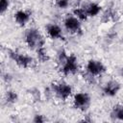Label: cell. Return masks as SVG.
Returning a JSON list of instances; mask_svg holds the SVG:
<instances>
[{
    "label": "cell",
    "mask_w": 123,
    "mask_h": 123,
    "mask_svg": "<svg viewBox=\"0 0 123 123\" xmlns=\"http://www.w3.org/2000/svg\"><path fill=\"white\" fill-rule=\"evenodd\" d=\"M46 119L43 117V115H41V114H36L35 115V117H34V119H33V121L34 122H36V123H42V122H44Z\"/></svg>",
    "instance_id": "cell-18"
},
{
    "label": "cell",
    "mask_w": 123,
    "mask_h": 123,
    "mask_svg": "<svg viewBox=\"0 0 123 123\" xmlns=\"http://www.w3.org/2000/svg\"><path fill=\"white\" fill-rule=\"evenodd\" d=\"M84 8L86 12V14L88 17H95L100 14L102 12V7L96 2H90L86 5H84Z\"/></svg>",
    "instance_id": "cell-11"
},
{
    "label": "cell",
    "mask_w": 123,
    "mask_h": 123,
    "mask_svg": "<svg viewBox=\"0 0 123 123\" xmlns=\"http://www.w3.org/2000/svg\"><path fill=\"white\" fill-rule=\"evenodd\" d=\"M111 114L114 119L119 120V121H123V105L117 104V105L113 106Z\"/></svg>",
    "instance_id": "cell-13"
},
{
    "label": "cell",
    "mask_w": 123,
    "mask_h": 123,
    "mask_svg": "<svg viewBox=\"0 0 123 123\" xmlns=\"http://www.w3.org/2000/svg\"><path fill=\"white\" fill-rule=\"evenodd\" d=\"M36 52H37V60H38L39 62H47V61L49 60V55H48V52H47V50H46L45 46L40 47V48H39V49H37Z\"/></svg>",
    "instance_id": "cell-15"
},
{
    "label": "cell",
    "mask_w": 123,
    "mask_h": 123,
    "mask_svg": "<svg viewBox=\"0 0 123 123\" xmlns=\"http://www.w3.org/2000/svg\"><path fill=\"white\" fill-rule=\"evenodd\" d=\"M11 1L10 0H0V13L4 14L10 8Z\"/></svg>",
    "instance_id": "cell-17"
},
{
    "label": "cell",
    "mask_w": 123,
    "mask_h": 123,
    "mask_svg": "<svg viewBox=\"0 0 123 123\" xmlns=\"http://www.w3.org/2000/svg\"><path fill=\"white\" fill-rule=\"evenodd\" d=\"M71 0H55V6L61 10H65L69 8Z\"/></svg>",
    "instance_id": "cell-16"
},
{
    "label": "cell",
    "mask_w": 123,
    "mask_h": 123,
    "mask_svg": "<svg viewBox=\"0 0 123 123\" xmlns=\"http://www.w3.org/2000/svg\"><path fill=\"white\" fill-rule=\"evenodd\" d=\"M24 40L28 48L34 51H37L40 47L45 46L44 36L41 34V32L38 29L35 27H31L25 31Z\"/></svg>",
    "instance_id": "cell-1"
},
{
    "label": "cell",
    "mask_w": 123,
    "mask_h": 123,
    "mask_svg": "<svg viewBox=\"0 0 123 123\" xmlns=\"http://www.w3.org/2000/svg\"><path fill=\"white\" fill-rule=\"evenodd\" d=\"M63 28L71 35H78L82 32V21L78 19L73 13L66 14L62 21Z\"/></svg>",
    "instance_id": "cell-6"
},
{
    "label": "cell",
    "mask_w": 123,
    "mask_h": 123,
    "mask_svg": "<svg viewBox=\"0 0 123 123\" xmlns=\"http://www.w3.org/2000/svg\"><path fill=\"white\" fill-rule=\"evenodd\" d=\"M61 73L63 76L75 75L79 71L78 59L74 54H67L62 61L58 62Z\"/></svg>",
    "instance_id": "cell-2"
},
{
    "label": "cell",
    "mask_w": 123,
    "mask_h": 123,
    "mask_svg": "<svg viewBox=\"0 0 123 123\" xmlns=\"http://www.w3.org/2000/svg\"><path fill=\"white\" fill-rule=\"evenodd\" d=\"M90 95L86 92H77L73 95L72 103L75 109L79 111H86L90 105Z\"/></svg>",
    "instance_id": "cell-7"
},
{
    "label": "cell",
    "mask_w": 123,
    "mask_h": 123,
    "mask_svg": "<svg viewBox=\"0 0 123 123\" xmlns=\"http://www.w3.org/2000/svg\"><path fill=\"white\" fill-rule=\"evenodd\" d=\"M120 87L121 86L116 80H110L103 86V92L106 96L112 97L118 93V91L120 90Z\"/></svg>",
    "instance_id": "cell-10"
},
{
    "label": "cell",
    "mask_w": 123,
    "mask_h": 123,
    "mask_svg": "<svg viewBox=\"0 0 123 123\" xmlns=\"http://www.w3.org/2000/svg\"><path fill=\"white\" fill-rule=\"evenodd\" d=\"M106 70L107 68L101 61L91 59L86 62V64L85 67V75L86 79L91 82L95 78L102 76L106 72Z\"/></svg>",
    "instance_id": "cell-3"
},
{
    "label": "cell",
    "mask_w": 123,
    "mask_h": 123,
    "mask_svg": "<svg viewBox=\"0 0 123 123\" xmlns=\"http://www.w3.org/2000/svg\"><path fill=\"white\" fill-rule=\"evenodd\" d=\"M17 98H18V95L17 93L14 91V90H7L6 93H5V101L7 104H14L16 101H17Z\"/></svg>",
    "instance_id": "cell-14"
},
{
    "label": "cell",
    "mask_w": 123,
    "mask_h": 123,
    "mask_svg": "<svg viewBox=\"0 0 123 123\" xmlns=\"http://www.w3.org/2000/svg\"><path fill=\"white\" fill-rule=\"evenodd\" d=\"M46 35L51 39H62L63 38V32L62 28L56 24V23H49L45 27Z\"/></svg>",
    "instance_id": "cell-9"
},
{
    "label": "cell",
    "mask_w": 123,
    "mask_h": 123,
    "mask_svg": "<svg viewBox=\"0 0 123 123\" xmlns=\"http://www.w3.org/2000/svg\"><path fill=\"white\" fill-rule=\"evenodd\" d=\"M8 55L21 68L29 69V68H32L33 66H35V64H36V60L27 54L19 53V52L10 49V50H8Z\"/></svg>",
    "instance_id": "cell-5"
},
{
    "label": "cell",
    "mask_w": 123,
    "mask_h": 123,
    "mask_svg": "<svg viewBox=\"0 0 123 123\" xmlns=\"http://www.w3.org/2000/svg\"><path fill=\"white\" fill-rule=\"evenodd\" d=\"M31 16H32V12L28 10H23V9L17 10L13 13L14 22L20 27L26 26L29 23V21L31 20Z\"/></svg>",
    "instance_id": "cell-8"
},
{
    "label": "cell",
    "mask_w": 123,
    "mask_h": 123,
    "mask_svg": "<svg viewBox=\"0 0 123 123\" xmlns=\"http://www.w3.org/2000/svg\"><path fill=\"white\" fill-rule=\"evenodd\" d=\"M50 90L52 94H54L58 99L62 101H66L68 98L72 96V93H73L72 86L63 81L53 83L51 85Z\"/></svg>",
    "instance_id": "cell-4"
},
{
    "label": "cell",
    "mask_w": 123,
    "mask_h": 123,
    "mask_svg": "<svg viewBox=\"0 0 123 123\" xmlns=\"http://www.w3.org/2000/svg\"><path fill=\"white\" fill-rule=\"evenodd\" d=\"M72 13H73L78 19H80L81 21H86V20L88 18L87 14H86V10H85V8H84V6H76V7H74V9H73V11H72Z\"/></svg>",
    "instance_id": "cell-12"
}]
</instances>
